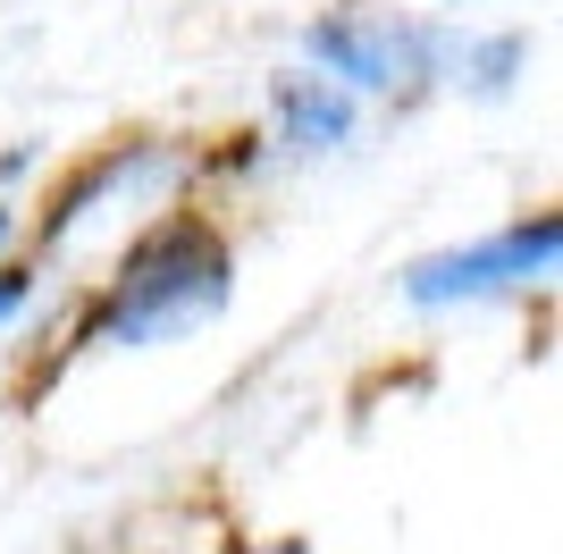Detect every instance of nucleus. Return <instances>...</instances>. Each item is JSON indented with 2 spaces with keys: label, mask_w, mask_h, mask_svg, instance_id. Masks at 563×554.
I'll use <instances>...</instances> for the list:
<instances>
[{
  "label": "nucleus",
  "mask_w": 563,
  "mask_h": 554,
  "mask_svg": "<svg viewBox=\"0 0 563 554\" xmlns=\"http://www.w3.org/2000/svg\"><path fill=\"white\" fill-rule=\"evenodd\" d=\"M438 9H479V0H438Z\"/></svg>",
  "instance_id": "10"
},
{
  "label": "nucleus",
  "mask_w": 563,
  "mask_h": 554,
  "mask_svg": "<svg viewBox=\"0 0 563 554\" xmlns=\"http://www.w3.org/2000/svg\"><path fill=\"white\" fill-rule=\"evenodd\" d=\"M563 261V219L555 210H521L488 235H463V244H438V253L404 261L396 269V302L421 311V320H446V311H488V302H521L555 286Z\"/></svg>",
  "instance_id": "4"
},
{
  "label": "nucleus",
  "mask_w": 563,
  "mask_h": 554,
  "mask_svg": "<svg viewBox=\"0 0 563 554\" xmlns=\"http://www.w3.org/2000/svg\"><path fill=\"white\" fill-rule=\"evenodd\" d=\"M438 43H446V18L378 9V0H329L320 18H303L295 59L311 76L345 85L362 110H421V101H438Z\"/></svg>",
  "instance_id": "3"
},
{
  "label": "nucleus",
  "mask_w": 563,
  "mask_h": 554,
  "mask_svg": "<svg viewBox=\"0 0 563 554\" xmlns=\"http://www.w3.org/2000/svg\"><path fill=\"white\" fill-rule=\"evenodd\" d=\"M43 302H51V277L25 253H9L0 261V336H25V328L43 320Z\"/></svg>",
  "instance_id": "7"
},
{
  "label": "nucleus",
  "mask_w": 563,
  "mask_h": 554,
  "mask_svg": "<svg viewBox=\"0 0 563 554\" xmlns=\"http://www.w3.org/2000/svg\"><path fill=\"white\" fill-rule=\"evenodd\" d=\"M34 168H43V143H18V152L0 160V193H18V185L34 177Z\"/></svg>",
  "instance_id": "8"
},
{
  "label": "nucleus",
  "mask_w": 563,
  "mask_h": 554,
  "mask_svg": "<svg viewBox=\"0 0 563 554\" xmlns=\"http://www.w3.org/2000/svg\"><path fill=\"white\" fill-rule=\"evenodd\" d=\"M211 177L202 168V152L177 135H118L101 143V152H85V160L68 168V177L43 193V219H34V269L43 277H68L85 269V261H110L126 235H143L152 219H168V210L194 202V185Z\"/></svg>",
  "instance_id": "2"
},
{
  "label": "nucleus",
  "mask_w": 563,
  "mask_h": 554,
  "mask_svg": "<svg viewBox=\"0 0 563 554\" xmlns=\"http://www.w3.org/2000/svg\"><path fill=\"white\" fill-rule=\"evenodd\" d=\"M530 59H539L530 25H463V18H446V43H438V92L496 110V101H514V92L530 85Z\"/></svg>",
  "instance_id": "6"
},
{
  "label": "nucleus",
  "mask_w": 563,
  "mask_h": 554,
  "mask_svg": "<svg viewBox=\"0 0 563 554\" xmlns=\"http://www.w3.org/2000/svg\"><path fill=\"white\" fill-rule=\"evenodd\" d=\"M235 311V235L211 210H168L143 235H126L101 261L93 295L68 328V362L76 353H161L194 345L202 328H219Z\"/></svg>",
  "instance_id": "1"
},
{
  "label": "nucleus",
  "mask_w": 563,
  "mask_h": 554,
  "mask_svg": "<svg viewBox=\"0 0 563 554\" xmlns=\"http://www.w3.org/2000/svg\"><path fill=\"white\" fill-rule=\"evenodd\" d=\"M253 135L269 152V168H329V160H353L371 143V110L345 85L311 76L303 59H286V68L261 76V126Z\"/></svg>",
  "instance_id": "5"
},
{
  "label": "nucleus",
  "mask_w": 563,
  "mask_h": 554,
  "mask_svg": "<svg viewBox=\"0 0 563 554\" xmlns=\"http://www.w3.org/2000/svg\"><path fill=\"white\" fill-rule=\"evenodd\" d=\"M18 244H25V219H18V202H9V193H0V261L18 253Z\"/></svg>",
  "instance_id": "9"
}]
</instances>
